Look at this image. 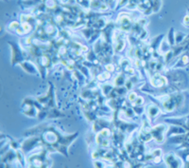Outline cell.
I'll list each match as a JSON object with an SVG mask.
<instances>
[{
    "instance_id": "1",
    "label": "cell",
    "mask_w": 189,
    "mask_h": 168,
    "mask_svg": "<svg viewBox=\"0 0 189 168\" xmlns=\"http://www.w3.org/2000/svg\"><path fill=\"white\" fill-rule=\"evenodd\" d=\"M26 136H38L40 137L42 143L50 147L53 151H58L68 157L67 148L69 145L77 139L79 133H73L70 135H63L59 129L52 126L41 125L40 126H35L31 129H28V132L25 133Z\"/></svg>"
},
{
    "instance_id": "2",
    "label": "cell",
    "mask_w": 189,
    "mask_h": 168,
    "mask_svg": "<svg viewBox=\"0 0 189 168\" xmlns=\"http://www.w3.org/2000/svg\"><path fill=\"white\" fill-rule=\"evenodd\" d=\"M21 112L24 115L31 118H36L38 117V108L35 104V100L27 97L25 98L21 103Z\"/></svg>"
},
{
    "instance_id": "3",
    "label": "cell",
    "mask_w": 189,
    "mask_h": 168,
    "mask_svg": "<svg viewBox=\"0 0 189 168\" xmlns=\"http://www.w3.org/2000/svg\"><path fill=\"white\" fill-rule=\"evenodd\" d=\"M154 140H156L157 142L159 143H163L165 140L164 138V133L166 132V127L164 125L161 124L158 125L154 127H150L149 126H148V128H146Z\"/></svg>"
},
{
    "instance_id": "4",
    "label": "cell",
    "mask_w": 189,
    "mask_h": 168,
    "mask_svg": "<svg viewBox=\"0 0 189 168\" xmlns=\"http://www.w3.org/2000/svg\"><path fill=\"white\" fill-rule=\"evenodd\" d=\"M42 143V141L39 136H34L28 138L27 140L24 141V142H22L21 144V150L23 151L25 154H28L29 151H31L34 147H36L38 144ZM43 144V143H42Z\"/></svg>"
},
{
    "instance_id": "5",
    "label": "cell",
    "mask_w": 189,
    "mask_h": 168,
    "mask_svg": "<svg viewBox=\"0 0 189 168\" xmlns=\"http://www.w3.org/2000/svg\"><path fill=\"white\" fill-rule=\"evenodd\" d=\"M164 161L165 164L168 165V168H182L183 162L180 158L173 154V153H168L163 156Z\"/></svg>"
},
{
    "instance_id": "6",
    "label": "cell",
    "mask_w": 189,
    "mask_h": 168,
    "mask_svg": "<svg viewBox=\"0 0 189 168\" xmlns=\"http://www.w3.org/2000/svg\"><path fill=\"white\" fill-rule=\"evenodd\" d=\"M9 44L12 46V50H13V55H12V65H20L21 63H23L26 59V57L23 55V51L21 50V49L17 46L14 43H10Z\"/></svg>"
},
{
    "instance_id": "7",
    "label": "cell",
    "mask_w": 189,
    "mask_h": 168,
    "mask_svg": "<svg viewBox=\"0 0 189 168\" xmlns=\"http://www.w3.org/2000/svg\"><path fill=\"white\" fill-rule=\"evenodd\" d=\"M150 85L151 86L157 89L164 88L166 86H168V80L166 76L161 75L160 73H156L150 78Z\"/></svg>"
},
{
    "instance_id": "8",
    "label": "cell",
    "mask_w": 189,
    "mask_h": 168,
    "mask_svg": "<svg viewBox=\"0 0 189 168\" xmlns=\"http://www.w3.org/2000/svg\"><path fill=\"white\" fill-rule=\"evenodd\" d=\"M187 65H189V50H186L183 52L177 59V62H175L174 65L171 66V70H178L181 68H184Z\"/></svg>"
},
{
    "instance_id": "9",
    "label": "cell",
    "mask_w": 189,
    "mask_h": 168,
    "mask_svg": "<svg viewBox=\"0 0 189 168\" xmlns=\"http://www.w3.org/2000/svg\"><path fill=\"white\" fill-rule=\"evenodd\" d=\"M186 133V130L182 127V126H170L168 131L165 132V137L168 138H170V137H173V136H178V135H183V134Z\"/></svg>"
},
{
    "instance_id": "10",
    "label": "cell",
    "mask_w": 189,
    "mask_h": 168,
    "mask_svg": "<svg viewBox=\"0 0 189 168\" xmlns=\"http://www.w3.org/2000/svg\"><path fill=\"white\" fill-rule=\"evenodd\" d=\"M20 66H22V69H23L26 72H28V74H31V75L39 74V71H38V69L36 68V66L29 61H24L23 63L20 64Z\"/></svg>"
},
{
    "instance_id": "11",
    "label": "cell",
    "mask_w": 189,
    "mask_h": 168,
    "mask_svg": "<svg viewBox=\"0 0 189 168\" xmlns=\"http://www.w3.org/2000/svg\"><path fill=\"white\" fill-rule=\"evenodd\" d=\"M110 122L103 119H96L93 124V130L96 133L100 132L104 128H109Z\"/></svg>"
},
{
    "instance_id": "12",
    "label": "cell",
    "mask_w": 189,
    "mask_h": 168,
    "mask_svg": "<svg viewBox=\"0 0 189 168\" xmlns=\"http://www.w3.org/2000/svg\"><path fill=\"white\" fill-rule=\"evenodd\" d=\"M146 111H147V114H148L149 118L150 119V121H153L155 118H157L161 113V110H160L159 106H154V105L148 106L146 108Z\"/></svg>"
},
{
    "instance_id": "13",
    "label": "cell",
    "mask_w": 189,
    "mask_h": 168,
    "mask_svg": "<svg viewBox=\"0 0 189 168\" xmlns=\"http://www.w3.org/2000/svg\"><path fill=\"white\" fill-rule=\"evenodd\" d=\"M119 23H120V28L123 31H128L130 27H131V21L129 17V15H120L119 16Z\"/></svg>"
},
{
    "instance_id": "14",
    "label": "cell",
    "mask_w": 189,
    "mask_h": 168,
    "mask_svg": "<svg viewBox=\"0 0 189 168\" xmlns=\"http://www.w3.org/2000/svg\"><path fill=\"white\" fill-rule=\"evenodd\" d=\"M126 82H127V79H126L125 74L124 73H119L115 78L114 84H115V86H125Z\"/></svg>"
},
{
    "instance_id": "15",
    "label": "cell",
    "mask_w": 189,
    "mask_h": 168,
    "mask_svg": "<svg viewBox=\"0 0 189 168\" xmlns=\"http://www.w3.org/2000/svg\"><path fill=\"white\" fill-rule=\"evenodd\" d=\"M114 89V86H111L110 84H106V85H103L102 87H101V92H103V95L109 97L110 93L112 92V90Z\"/></svg>"
},
{
    "instance_id": "16",
    "label": "cell",
    "mask_w": 189,
    "mask_h": 168,
    "mask_svg": "<svg viewBox=\"0 0 189 168\" xmlns=\"http://www.w3.org/2000/svg\"><path fill=\"white\" fill-rule=\"evenodd\" d=\"M186 34H184V33L183 32H177L176 35H175V41H176V44L177 45H180L182 44L185 39H186Z\"/></svg>"
},
{
    "instance_id": "17",
    "label": "cell",
    "mask_w": 189,
    "mask_h": 168,
    "mask_svg": "<svg viewBox=\"0 0 189 168\" xmlns=\"http://www.w3.org/2000/svg\"><path fill=\"white\" fill-rule=\"evenodd\" d=\"M124 113H125V115H126L128 118H130V119L133 118V117H134V115H135V112H134V110H133L132 106H130V107H129V106H125Z\"/></svg>"
},
{
    "instance_id": "18",
    "label": "cell",
    "mask_w": 189,
    "mask_h": 168,
    "mask_svg": "<svg viewBox=\"0 0 189 168\" xmlns=\"http://www.w3.org/2000/svg\"><path fill=\"white\" fill-rule=\"evenodd\" d=\"M168 44L170 45V47H173L175 46L176 44V41H175V35H174V31H173V29H170V31L168 33Z\"/></svg>"
},
{
    "instance_id": "19",
    "label": "cell",
    "mask_w": 189,
    "mask_h": 168,
    "mask_svg": "<svg viewBox=\"0 0 189 168\" xmlns=\"http://www.w3.org/2000/svg\"><path fill=\"white\" fill-rule=\"evenodd\" d=\"M93 164L95 168H106V164L101 160H94Z\"/></svg>"
},
{
    "instance_id": "20",
    "label": "cell",
    "mask_w": 189,
    "mask_h": 168,
    "mask_svg": "<svg viewBox=\"0 0 189 168\" xmlns=\"http://www.w3.org/2000/svg\"><path fill=\"white\" fill-rule=\"evenodd\" d=\"M161 8V0H154L152 3V10L154 13L158 12Z\"/></svg>"
},
{
    "instance_id": "21",
    "label": "cell",
    "mask_w": 189,
    "mask_h": 168,
    "mask_svg": "<svg viewBox=\"0 0 189 168\" xmlns=\"http://www.w3.org/2000/svg\"><path fill=\"white\" fill-rule=\"evenodd\" d=\"M136 99H137V94H136V92H130L129 94H128V100H129V102L130 103H131V104H133L136 101Z\"/></svg>"
},
{
    "instance_id": "22",
    "label": "cell",
    "mask_w": 189,
    "mask_h": 168,
    "mask_svg": "<svg viewBox=\"0 0 189 168\" xmlns=\"http://www.w3.org/2000/svg\"><path fill=\"white\" fill-rule=\"evenodd\" d=\"M133 110L136 113V115H141L143 112H144V107L142 106H132Z\"/></svg>"
},
{
    "instance_id": "23",
    "label": "cell",
    "mask_w": 189,
    "mask_h": 168,
    "mask_svg": "<svg viewBox=\"0 0 189 168\" xmlns=\"http://www.w3.org/2000/svg\"><path fill=\"white\" fill-rule=\"evenodd\" d=\"M105 69H106V71H109V72H111V73H113L114 71H115V66H114V64H112V63H108L106 66H105Z\"/></svg>"
},
{
    "instance_id": "24",
    "label": "cell",
    "mask_w": 189,
    "mask_h": 168,
    "mask_svg": "<svg viewBox=\"0 0 189 168\" xmlns=\"http://www.w3.org/2000/svg\"><path fill=\"white\" fill-rule=\"evenodd\" d=\"M19 27H20V25H19L18 22H13V23H10V25L9 26V29L10 30H14V31H16V30H18Z\"/></svg>"
},
{
    "instance_id": "25",
    "label": "cell",
    "mask_w": 189,
    "mask_h": 168,
    "mask_svg": "<svg viewBox=\"0 0 189 168\" xmlns=\"http://www.w3.org/2000/svg\"><path fill=\"white\" fill-rule=\"evenodd\" d=\"M151 155L152 157H163V152L160 148H156L151 152Z\"/></svg>"
},
{
    "instance_id": "26",
    "label": "cell",
    "mask_w": 189,
    "mask_h": 168,
    "mask_svg": "<svg viewBox=\"0 0 189 168\" xmlns=\"http://www.w3.org/2000/svg\"><path fill=\"white\" fill-rule=\"evenodd\" d=\"M144 103H145V99L143 97H137L136 101L133 103V106H142Z\"/></svg>"
},
{
    "instance_id": "27",
    "label": "cell",
    "mask_w": 189,
    "mask_h": 168,
    "mask_svg": "<svg viewBox=\"0 0 189 168\" xmlns=\"http://www.w3.org/2000/svg\"><path fill=\"white\" fill-rule=\"evenodd\" d=\"M132 86H133V83H132L131 79L127 80V82H126V84H125V87L127 88V90H131Z\"/></svg>"
},
{
    "instance_id": "28",
    "label": "cell",
    "mask_w": 189,
    "mask_h": 168,
    "mask_svg": "<svg viewBox=\"0 0 189 168\" xmlns=\"http://www.w3.org/2000/svg\"><path fill=\"white\" fill-rule=\"evenodd\" d=\"M183 24L184 27L189 28V15H185L183 20Z\"/></svg>"
},
{
    "instance_id": "29",
    "label": "cell",
    "mask_w": 189,
    "mask_h": 168,
    "mask_svg": "<svg viewBox=\"0 0 189 168\" xmlns=\"http://www.w3.org/2000/svg\"><path fill=\"white\" fill-rule=\"evenodd\" d=\"M152 162H153L154 163H156V164L161 163V162H162V157H153Z\"/></svg>"
},
{
    "instance_id": "30",
    "label": "cell",
    "mask_w": 189,
    "mask_h": 168,
    "mask_svg": "<svg viewBox=\"0 0 189 168\" xmlns=\"http://www.w3.org/2000/svg\"><path fill=\"white\" fill-rule=\"evenodd\" d=\"M106 168H112V167H106Z\"/></svg>"
},
{
    "instance_id": "31",
    "label": "cell",
    "mask_w": 189,
    "mask_h": 168,
    "mask_svg": "<svg viewBox=\"0 0 189 168\" xmlns=\"http://www.w3.org/2000/svg\"><path fill=\"white\" fill-rule=\"evenodd\" d=\"M188 15H189V10H188Z\"/></svg>"
}]
</instances>
